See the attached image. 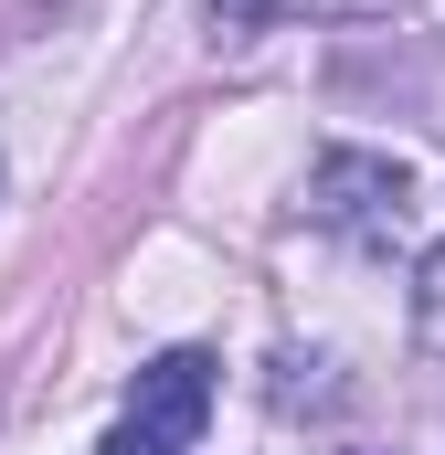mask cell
<instances>
[{
  "mask_svg": "<svg viewBox=\"0 0 445 455\" xmlns=\"http://www.w3.org/2000/svg\"><path fill=\"white\" fill-rule=\"evenodd\" d=\"M308 223L350 233V243H392L414 223V170L403 159H371V148H329L308 170Z\"/></svg>",
  "mask_w": 445,
  "mask_h": 455,
  "instance_id": "obj_1",
  "label": "cell"
},
{
  "mask_svg": "<svg viewBox=\"0 0 445 455\" xmlns=\"http://www.w3.org/2000/svg\"><path fill=\"white\" fill-rule=\"evenodd\" d=\"M213 424V360L202 349H159L138 381H127V435H149V445H191Z\"/></svg>",
  "mask_w": 445,
  "mask_h": 455,
  "instance_id": "obj_2",
  "label": "cell"
},
{
  "mask_svg": "<svg viewBox=\"0 0 445 455\" xmlns=\"http://www.w3.org/2000/svg\"><path fill=\"white\" fill-rule=\"evenodd\" d=\"M414 349L445 360V243L425 254V275H414Z\"/></svg>",
  "mask_w": 445,
  "mask_h": 455,
  "instance_id": "obj_3",
  "label": "cell"
},
{
  "mask_svg": "<svg viewBox=\"0 0 445 455\" xmlns=\"http://www.w3.org/2000/svg\"><path fill=\"white\" fill-rule=\"evenodd\" d=\"M276 11H308V0H202L213 32H255V21H276Z\"/></svg>",
  "mask_w": 445,
  "mask_h": 455,
  "instance_id": "obj_4",
  "label": "cell"
},
{
  "mask_svg": "<svg viewBox=\"0 0 445 455\" xmlns=\"http://www.w3.org/2000/svg\"><path fill=\"white\" fill-rule=\"evenodd\" d=\"M96 455H170V445H149V435H127V424H117V435H107Z\"/></svg>",
  "mask_w": 445,
  "mask_h": 455,
  "instance_id": "obj_5",
  "label": "cell"
}]
</instances>
